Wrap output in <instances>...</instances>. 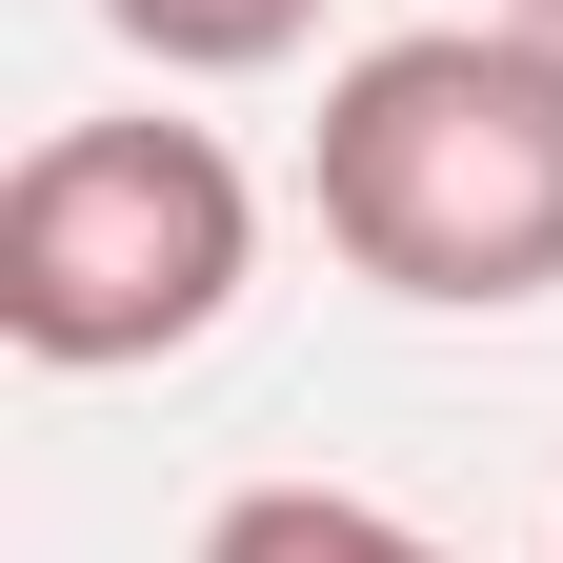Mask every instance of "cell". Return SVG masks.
Wrapping results in <instances>:
<instances>
[{"label":"cell","mask_w":563,"mask_h":563,"mask_svg":"<svg viewBox=\"0 0 563 563\" xmlns=\"http://www.w3.org/2000/svg\"><path fill=\"white\" fill-rule=\"evenodd\" d=\"M101 21L162 60V81H262V60H302L322 0H101Z\"/></svg>","instance_id":"4"},{"label":"cell","mask_w":563,"mask_h":563,"mask_svg":"<svg viewBox=\"0 0 563 563\" xmlns=\"http://www.w3.org/2000/svg\"><path fill=\"white\" fill-rule=\"evenodd\" d=\"M242 262H262V201L201 121H60L0 181V342L60 363V383L181 363L242 302Z\"/></svg>","instance_id":"2"},{"label":"cell","mask_w":563,"mask_h":563,"mask_svg":"<svg viewBox=\"0 0 563 563\" xmlns=\"http://www.w3.org/2000/svg\"><path fill=\"white\" fill-rule=\"evenodd\" d=\"M504 21H523V41H563V0H504Z\"/></svg>","instance_id":"5"},{"label":"cell","mask_w":563,"mask_h":563,"mask_svg":"<svg viewBox=\"0 0 563 563\" xmlns=\"http://www.w3.org/2000/svg\"><path fill=\"white\" fill-rule=\"evenodd\" d=\"M201 563H463V543H422L383 504H342V483H242L222 523H201Z\"/></svg>","instance_id":"3"},{"label":"cell","mask_w":563,"mask_h":563,"mask_svg":"<svg viewBox=\"0 0 563 563\" xmlns=\"http://www.w3.org/2000/svg\"><path fill=\"white\" fill-rule=\"evenodd\" d=\"M322 242L383 302L504 322L563 282V41L523 21H422L322 81Z\"/></svg>","instance_id":"1"}]
</instances>
